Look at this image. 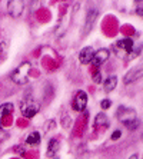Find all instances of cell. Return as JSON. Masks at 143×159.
<instances>
[{
  "label": "cell",
  "mask_w": 143,
  "mask_h": 159,
  "mask_svg": "<svg viewBox=\"0 0 143 159\" xmlns=\"http://www.w3.org/2000/svg\"><path fill=\"white\" fill-rule=\"evenodd\" d=\"M136 15H139L143 17V4H137V7H136Z\"/></svg>",
  "instance_id": "obj_21"
},
{
  "label": "cell",
  "mask_w": 143,
  "mask_h": 159,
  "mask_svg": "<svg viewBox=\"0 0 143 159\" xmlns=\"http://www.w3.org/2000/svg\"><path fill=\"white\" fill-rule=\"evenodd\" d=\"M116 86H118V76H116V75L109 76V78L105 80V83H103V89H105V92H112V90L116 89Z\"/></svg>",
  "instance_id": "obj_12"
},
{
  "label": "cell",
  "mask_w": 143,
  "mask_h": 159,
  "mask_svg": "<svg viewBox=\"0 0 143 159\" xmlns=\"http://www.w3.org/2000/svg\"><path fill=\"white\" fill-rule=\"evenodd\" d=\"M100 106H102L103 111H106V109H109V107L112 106V100L110 99H103L102 102H100Z\"/></svg>",
  "instance_id": "obj_18"
},
{
  "label": "cell",
  "mask_w": 143,
  "mask_h": 159,
  "mask_svg": "<svg viewBox=\"0 0 143 159\" xmlns=\"http://www.w3.org/2000/svg\"><path fill=\"white\" fill-rule=\"evenodd\" d=\"M99 17V10L97 9H89L87 13H86V17H84V25H83V30H82V36H87L90 32H92L93 26H95L96 20Z\"/></svg>",
  "instance_id": "obj_5"
},
{
  "label": "cell",
  "mask_w": 143,
  "mask_h": 159,
  "mask_svg": "<svg viewBox=\"0 0 143 159\" xmlns=\"http://www.w3.org/2000/svg\"><path fill=\"white\" fill-rule=\"evenodd\" d=\"M30 70H32V65L29 62H23L10 73V79L16 85H26L29 82Z\"/></svg>",
  "instance_id": "obj_2"
},
{
  "label": "cell",
  "mask_w": 143,
  "mask_h": 159,
  "mask_svg": "<svg viewBox=\"0 0 143 159\" xmlns=\"http://www.w3.org/2000/svg\"><path fill=\"white\" fill-rule=\"evenodd\" d=\"M116 118H118V120L122 122L123 125H127V123L133 122L135 119H137V116H136V111L132 109V107L119 106L118 111H116Z\"/></svg>",
  "instance_id": "obj_4"
},
{
  "label": "cell",
  "mask_w": 143,
  "mask_h": 159,
  "mask_svg": "<svg viewBox=\"0 0 143 159\" xmlns=\"http://www.w3.org/2000/svg\"><path fill=\"white\" fill-rule=\"evenodd\" d=\"M23 9H25V2L23 0H10L7 2V13L13 19H17L22 16Z\"/></svg>",
  "instance_id": "obj_7"
},
{
  "label": "cell",
  "mask_w": 143,
  "mask_h": 159,
  "mask_svg": "<svg viewBox=\"0 0 143 159\" xmlns=\"http://www.w3.org/2000/svg\"><path fill=\"white\" fill-rule=\"evenodd\" d=\"M59 146H60V142L59 139H50L49 141V145H47V151H46V156L47 158H55V155L59 151Z\"/></svg>",
  "instance_id": "obj_11"
},
{
  "label": "cell",
  "mask_w": 143,
  "mask_h": 159,
  "mask_svg": "<svg viewBox=\"0 0 143 159\" xmlns=\"http://www.w3.org/2000/svg\"><path fill=\"white\" fill-rule=\"evenodd\" d=\"M120 135H122L120 130H114V132L112 133V141H118L119 138H120Z\"/></svg>",
  "instance_id": "obj_20"
},
{
  "label": "cell",
  "mask_w": 143,
  "mask_h": 159,
  "mask_svg": "<svg viewBox=\"0 0 143 159\" xmlns=\"http://www.w3.org/2000/svg\"><path fill=\"white\" fill-rule=\"evenodd\" d=\"M109 56H110V52L107 50V49H99L97 52H95L93 59H92V62L90 63H92L95 67H99V66H102L107 59H109Z\"/></svg>",
  "instance_id": "obj_9"
},
{
  "label": "cell",
  "mask_w": 143,
  "mask_h": 159,
  "mask_svg": "<svg viewBox=\"0 0 143 159\" xmlns=\"http://www.w3.org/2000/svg\"><path fill=\"white\" fill-rule=\"evenodd\" d=\"M93 55H95L93 48L86 46V48H83L80 52H79V62H80L82 65H89L93 59Z\"/></svg>",
  "instance_id": "obj_10"
},
{
  "label": "cell",
  "mask_w": 143,
  "mask_h": 159,
  "mask_svg": "<svg viewBox=\"0 0 143 159\" xmlns=\"http://www.w3.org/2000/svg\"><path fill=\"white\" fill-rule=\"evenodd\" d=\"M142 78H143V63L139 65V66L133 67V69H130V70L123 76V83H125V85H130V83L139 80V79H142Z\"/></svg>",
  "instance_id": "obj_8"
},
{
  "label": "cell",
  "mask_w": 143,
  "mask_h": 159,
  "mask_svg": "<svg viewBox=\"0 0 143 159\" xmlns=\"http://www.w3.org/2000/svg\"><path fill=\"white\" fill-rule=\"evenodd\" d=\"M56 125V122L55 120H53V119H50V120H47V122H46V128H44V132H47L49 129H50L51 126H55Z\"/></svg>",
  "instance_id": "obj_19"
},
{
  "label": "cell",
  "mask_w": 143,
  "mask_h": 159,
  "mask_svg": "<svg viewBox=\"0 0 143 159\" xmlns=\"http://www.w3.org/2000/svg\"><path fill=\"white\" fill-rule=\"evenodd\" d=\"M55 159H56V158H55Z\"/></svg>",
  "instance_id": "obj_23"
},
{
  "label": "cell",
  "mask_w": 143,
  "mask_h": 159,
  "mask_svg": "<svg viewBox=\"0 0 143 159\" xmlns=\"http://www.w3.org/2000/svg\"><path fill=\"white\" fill-rule=\"evenodd\" d=\"M95 126L96 128H100L102 126L103 129H106L107 126H109V119H107V116H106V113H97L96 115V118H95Z\"/></svg>",
  "instance_id": "obj_13"
},
{
  "label": "cell",
  "mask_w": 143,
  "mask_h": 159,
  "mask_svg": "<svg viewBox=\"0 0 143 159\" xmlns=\"http://www.w3.org/2000/svg\"><path fill=\"white\" fill-rule=\"evenodd\" d=\"M129 159H137V155H136V153H135V155H132V156H130V158H129Z\"/></svg>",
  "instance_id": "obj_22"
},
{
  "label": "cell",
  "mask_w": 143,
  "mask_h": 159,
  "mask_svg": "<svg viewBox=\"0 0 143 159\" xmlns=\"http://www.w3.org/2000/svg\"><path fill=\"white\" fill-rule=\"evenodd\" d=\"M93 82L95 83H100L102 82V73H100L99 69H96L95 73H93Z\"/></svg>",
  "instance_id": "obj_17"
},
{
  "label": "cell",
  "mask_w": 143,
  "mask_h": 159,
  "mask_svg": "<svg viewBox=\"0 0 143 159\" xmlns=\"http://www.w3.org/2000/svg\"><path fill=\"white\" fill-rule=\"evenodd\" d=\"M39 109H40L39 102H36L32 96H25L23 100L20 102V112H22V115L25 116L26 119L34 118L36 113L39 112Z\"/></svg>",
  "instance_id": "obj_3"
},
{
  "label": "cell",
  "mask_w": 143,
  "mask_h": 159,
  "mask_svg": "<svg viewBox=\"0 0 143 159\" xmlns=\"http://www.w3.org/2000/svg\"><path fill=\"white\" fill-rule=\"evenodd\" d=\"M13 111V105L11 103H4L0 106V125H2V120H3V118L7 113H10V112Z\"/></svg>",
  "instance_id": "obj_15"
},
{
  "label": "cell",
  "mask_w": 143,
  "mask_h": 159,
  "mask_svg": "<svg viewBox=\"0 0 143 159\" xmlns=\"http://www.w3.org/2000/svg\"><path fill=\"white\" fill-rule=\"evenodd\" d=\"M140 49H142V46H137L135 49V42L132 39H129V37L120 39L113 44V53L120 59H133V57L139 55Z\"/></svg>",
  "instance_id": "obj_1"
},
{
  "label": "cell",
  "mask_w": 143,
  "mask_h": 159,
  "mask_svg": "<svg viewBox=\"0 0 143 159\" xmlns=\"http://www.w3.org/2000/svg\"><path fill=\"white\" fill-rule=\"evenodd\" d=\"M139 125H140L139 119H135L133 122L127 123V125H125V126H126V129H129V130H135V129H137V128H139Z\"/></svg>",
  "instance_id": "obj_16"
},
{
  "label": "cell",
  "mask_w": 143,
  "mask_h": 159,
  "mask_svg": "<svg viewBox=\"0 0 143 159\" xmlns=\"http://www.w3.org/2000/svg\"><path fill=\"white\" fill-rule=\"evenodd\" d=\"M40 139H42L40 133H39V132H32V133H29V136H27V139H26V143L34 146V145L40 143Z\"/></svg>",
  "instance_id": "obj_14"
},
{
  "label": "cell",
  "mask_w": 143,
  "mask_h": 159,
  "mask_svg": "<svg viewBox=\"0 0 143 159\" xmlns=\"http://www.w3.org/2000/svg\"><path fill=\"white\" fill-rule=\"evenodd\" d=\"M86 106H87V95H86V92H83V90H79L73 98L72 107H73V111H76V112H84Z\"/></svg>",
  "instance_id": "obj_6"
}]
</instances>
